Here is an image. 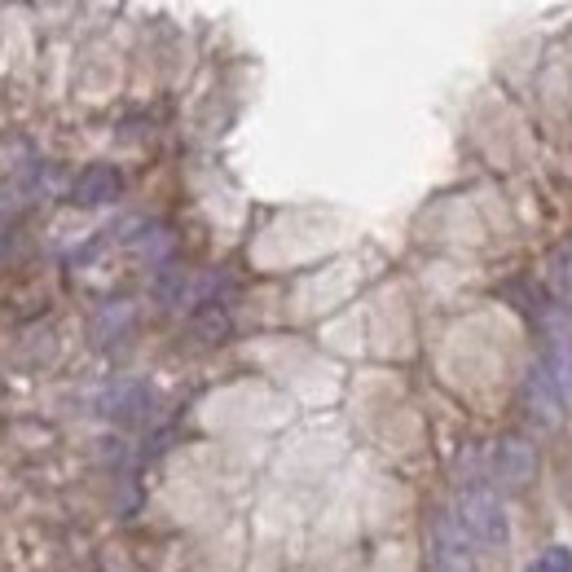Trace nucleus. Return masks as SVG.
Masks as SVG:
<instances>
[{
	"label": "nucleus",
	"instance_id": "20e7f679",
	"mask_svg": "<svg viewBox=\"0 0 572 572\" xmlns=\"http://www.w3.org/2000/svg\"><path fill=\"white\" fill-rule=\"evenodd\" d=\"M525 405H529L533 423H542V427H560L564 414H569V401H564L560 383L547 374L542 361H533V370L525 374Z\"/></svg>",
	"mask_w": 572,
	"mask_h": 572
},
{
	"label": "nucleus",
	"instance_id": "1a4fd4ad",
	"mask_svg": "<svg viewBox=\"0 0 572 572\" xmlns=\"http://www.w3.org/2000/svg\"><path fill=\"white\" fill-rule=\"evenodd\" d=\"M525 572H572V551L569 547H551L547 555H538Z\"/></svg>",
	"mask_w": 572,
	"mask_h": 572
},
{
	"label": "nucleus",
	"instance_id": "7ed1b4c3",
	"mask_svg": "<svg viewBox=\"0 0 572 572\" xmlns=\"http://www.w3.org/2000/svg\"><path fill=\"white\" fill-rule=\"evenodd\" d=\"M542 366H547V374L560 383V392H564V401H569L572 410V321L569 313H547V339H542V357H538Z\"/></svg>",
	"mask_w": 572,
	"mask_h": 572
},
{
	"label": "nucleus",
	"instance_id": "6e6552de",
	"mask_svg": "<svg viewBox=\"0 0 572 572\" xmlns=\"http://www.w3.org/2000/svg\"><path fill=\"white\" fill-rule=\"evenodd\" d=\"M555 295H560V304L572 313V247H564L555 256Z\"/></svg>",
	"mask_w": 572,
	"mask_h": 572
},
{
	"label": "nucleus",
	"instance_id": "f03ea898",
	"mask_svg": "<svg viewBox=\"0 0 572 572\" xmlns=\"http://www.w3.org/2000/svg\"><path fill=\"white\" fill-rule=\"evenodd\" d=\"M533 472H538V454H533V445H529V441H520V436H502V441H494V445H489V458H485L489 489H507V494H516V489H525V485L533 480Z\"/></svg>",
	"mask_w": 572,
	"mask_h": 572
},
{
	"label": "nucleus",
	"instance_id": "0eeeda50",
	"mask_svg": "<svg viewBox=\"0 0 572 572\" xmlns=\"http://www.w3.org/2000/svg\"><path fill=\"white\" fill-rule=\"evenodd\" d=\"M119 194H124V177H119L115 168H106V163L88 168V172L75 181V203H80V208H102V203H115Z\"/></svg>",
	"mask_w": 572,
	"mask_h": 572
},
{
	"label": "nucleus",
	"instance_id": "39448f33",
	"mask_svg": "<svg viewBox=\"0 0 572 572\" xmlns=\"http://www.w3.org/2000/svg\"><path fill=\"white\" fill-rule=\"evenodd\" d=\"M432 572H476V551L467 547L449 511H441L432 525Z\"/></svg>",
	"mask_w": 572,
	"mask_h": 572
},
{
	"label": "nucleus",
	"instance_id": "f257e3e1",
	"mask_svg": "<svg viewBox=\"0 0 572 572\" xmlns=\"http://www.w3.org/2000/svg\"><path fill=\"white\" fill-rule=\"evenodd\" d=\"M449 516H454V525H458V533L467 538L472 551H502L511 542L507 507L489 485H463Z\"/></svg>",
	"mask_w": 572,
	"mask_h": 572
},
{
	"label": "nucleus",
	"instance_id": "423d86ee",
	"mask_svg": "<svg viewBox=\"0 0 572 572\" xmlns=\"http://www.w3.org/2000/svg\"><path fill=\"white\" fill-rule=\"evenodd\" d=\"M150 405H155V396H150V388L146 383H115V388H106L102 396H97V414H106L110 423H124V427H133V423H141L146 414H150Z\"/></svg>",
	"mask_w": 572,
	"mask_h": 572
}]
</instances>
